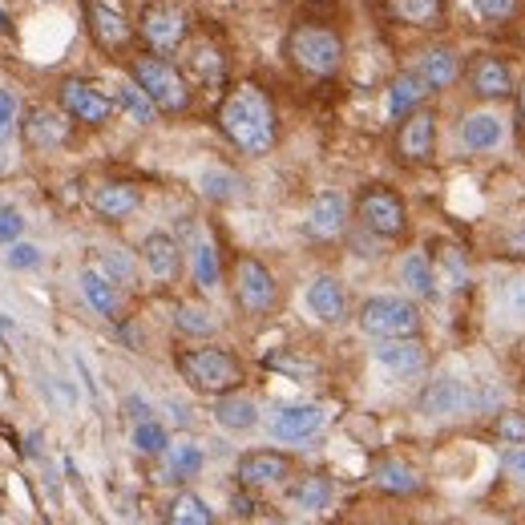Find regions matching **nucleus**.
Returning <instances> with one entry per match:
<instances>
[{
	"mask_svg": "<svg viewBox=\"0 0 525 525\" xmlns=\"http://www.w3.org/2000/svg\"><path fill=\"white\" fill-rule=\"evenodd\" d=\"M219 130L227 134V142L251 158H263L275 150L279 142V114L271 97L259 85H239L227 93V101L219 105Z\"/></svg>",
	"mask_w": 525,
	"mask_h": 525,
	"instance_id": "1",
	"label": "nucleus"
},
{
	"mask_svg": "<svg viewBox=\"0 0 525 525\" xmlns=\"http://www.w3.org/2000/svg\"><path fill=\"white\" fill-rule=\"evenodd\" d=\"M174 368L202 396H223L243 384V364L227 348H182L174 356Z\"/></svg>",
	"mask_w": 525,
	"mask_h": 525,
	"instance_id": "2",
	"label": "nucleus"
},
{
	"mask_svg": "<svg viewBox=\"0 0 525 525\" xmlns=\"http://www.w3.org/2000/svg\"><path fill=\"white\" fill-rule=\"evenodd\" d=\"M287 61L307 77H332L344 65V37L324 25H295L283 45Z\"/></svg>",
	"mask_w": 525,
	"mask_h": 525,
	"instance_id": "3",
	"label": "nucleus"
},
{
	"mask_svg": "<svg viewBox=\"0 0 525 525\" xmlns=\"http://www.w3.org/2000/svg\"><path fill=\"white\" fill-rule=\"evenodd\" d=\"M130 77L150 93V101L158 105V114H186L190 110V85L186 73L174 69L162 57H134Z\"/></svg>",
	"mask_w": 525,
	"mask_h": 525,
	"instance_id": "4",
	"label": "nucleus"
},
{
	"mask_svg": "<svg viewBox=\"0 0 525 525\" xmlns=\"http://www.w3.org/2000/svg\"><path fill=\"white\" fill-rule=\"evenodd\" d=\"M360 328L376 340L388 336H416L420 332V307L400 295H372L360 307Z\"/></svg>",
	"mask_w": 525,
	"mask_h": 525,
	"instance_id": "5",
	"label": "nucleus"
},
{
	"mask_svg": "<svg viewBox=\"0 0 525 525\" xmlns=\"http://www.w3.org/2000/svg\"><path fill=\"white\" fill-rule=\"evenodd\" d=\"M356 219L380 239H400L408 231V206H404V198L396 190L372 182L356 198Z\"/></svg>",
	"mask_w": 525,
	"mask_h": 525,
	"instance_id": "6",
	"label": "nucleus"
},
{
	"mask_svg": "<svg viewBox=\"0 0 525 525\" xmlns=\"http://www.w3.org/2000/svg\"><path fill=\"white\" fill-rule=\"evenodd\" d=\"M481 404H493V392H473V384L457 380V376H437L425 384L420 392V412L433 416V420H449V416H465L469 408H481Z\"/></svg>",
	"mask_w": 525,
	"mask_h": 525,
	"instance_id": "7",
	"label": "nucleus"
},
{
	"mask_svg": "<svg viewBox=\"0 0 525 525\" xmlns=\"http://www.w3.org/2000/svg\"><path fill=\"white\" fill-rule=\"evenodd\" d=\"M235 299L247 315H267L279 299V283H275L271 267L259 263L255 255H243L235 263Z\"/></svg>",
	"mask_w": 525,
	"mask_h": 525,
	"instance_id": "8",
	"label": "nucleus"
},
{
	"mask_svg": "<svg viewBox=\"0 0 525 525\" xmlns=\"http://www.w3.org/2000/svg\"><path fill=\"white\" fill-rule=\"evenodd\" d=\"M437 154V114L433 110H412L400 118L396 130V158L408 166H429Z\"/></svg>",
	"mask_w": 525,
	"mask_h": 525,
	"instance_id": "9",
	"label": "nucleus"
},
{
	"mask_svg": "<svg viewBox=\"0 0 525 525\" xmlns=\"http://www.w3.org/2000/svg\"><path fill=\"white\" fill-rule=\"evenodd\" d=\"M61 110L73 118V122H81V126H105L114 118V97H105L97 85H89V81H81V77H69V81H61Z\"/></svg>",
	"mask_w": 525,
	"mask_h": 525,
	"instance_id": "10",
	"label": "nucleus"
},
{
	"mask_svg": "<svg viewBox=\"0 0 525 525\" xmlns=\"http://www.w3.org/2000/svg\"><path fill=\"white\" fill-rule=\"evenodd\" d=\"M138 29H142V37H146V45L154 53H174V49H182V41L190 33V21L174 5H146Z\"/></svg>",
	"mask_w": 525,
	"mask_h": 525,
	"instance_id": "11",
	"label": "nucleus"
},
{
	"mask_svg": "<svg viewBox=\"0 0 525 525\" xmlns=\"http://www.w3.org/2000/svg\"><path fill=\"white\" fill-rule=\"evenodd\" d=\"M235 473H239V485H247V489H271L291 477V457L279 449H251L239 457Z\"/></svg>",
	"mask_w": 525,
	"mask_h": 525,
	"instance_id": "12",
	"label": "nucleus"
},
{
	"mask_svg": "<svg viewBox=\"0 0 525 525\" xmlns=\"http://www.w3.org/2000/svg\"><path fill=\"white\" fill-rule=\"evenodd\" d=\"M469 89H473L481 101H505V97H513L517 85H513L509 61H501L497 53H481V57L469 65Z\"/></svg>",
	"mask_w": 525,
	"mask_h": 525,
	"instance_id": "13",
	"label": "nucleus"
},
{
	"mask_svg": "<svg viewBox=\"0 0 525 525\" xmlns=\"http://www.w3.org/2000/svg\"><path fill=\"white\" fill-rule=\"evenodd\" d=\"M348 227V198L340 190H320L307 210V235L311 239H336Z\"/></svg>",
	"mask_w": 525,
	"mask_h": 525,
	"instance_id": "14",
	"label": "nucleus"
},
{
	"mask_svg": "<svg viewBox=\"0 0 525 525\" xmlns=\"http://www.w3.org/2000/svg\"><path fill=\"white\" fill-rule=\"evenodd\" d=\"M89 206L105 223H126L130 215L142 210V190L134 182H101L93 194H89Z\"/></svg>",
	"mask_w": 525,
	"mask_h": 525,
	"instance_id": "15",
	"label": "nucleus"
},
{
	"mask_svg": "<svg viewBox=\"0 0 525 525\" xmlns=\"http://www.w3.org/2000/svg\"><path fill=\"white\" fill-rule=\"evenodd\" d=\"M328 412L320 404H287L271 416V437L275 441H307L324 429Z\"/></svg>",
	"mask_w": 525,
	"mask_h": 525,
	"instance_id": "16",
	"label": "nucleus"
},
{
	"mask_svg": "<svg viewBox=\"0 0 525 525\" xmlns=\"http://www.w3.org/2000/svg\"><path fill=\"white\" fill-rule=\"evenodd\" d=\"M380 13L404 29H441L449 5L445 0H380Z\"/></svg>",
	"mask_w": 525,
	"mask_h": 525,
	"instance_id": "17",
	"label": "nucleus"
},
{
	"mask_svg": "<svg viewBox=\"0 0 525 525\" xmlns=\"http://www.w3.org/2000/svg\"><path fill=\"white\" fill-rule=\"evenodd\" d=\"M21 134H25V146H33V150H57L69 142V122H65V114L49 110V105H33L21 122Z\"/></svg>",
	"mask_w": 525,
	"mask_h": 525,
	"instance_id": "18",
	"label": "nucleus"
},
{
	"mask_svg": "<svg viewBox=\"0 0 525 525\" xmlns=\"http://www.w3.org/2000/svg\"><path fill=\"white\" fill-rule=\"evenodd\" d=\"M142 263H146V271H150V279L154 283H174L178 279V271H182V251H178V239L174 235H166V231H150L146 239H142Z\"/></svg>",
	"mask_w": 525,
	"mask_h": 525,
	"instance_id": "19",
	"label": "nucleus"
},
{
	"mask_svg": "<svg viewBox=\"0 0 525 525\" xmlns=\"http://www.w3.org/2000/svg\"><path fill=\"white\" fill-rule=\"evenodd\" d=\"M372 356L392 376H416L420 368H425V344H420L416 336H388L372 348Z\"/></svg>",
	"mask_w": 525,
	"mask_h": 525,
	"instance_id": "20",
	"label": "nucleus"
},
{
	"mask_svg": "<svg viewBox=\"0 0 525 525\" xmlns=\"http://www.w3.org/2000/svg\"><path fill=\"white\" fill-rule=\"evenodd\" d=\"M307 311L320 324H344V315H348V291H344V283L336 275L311 279V287H307Z\"/></svg>",
	"mask_w": 525,
	"mask_h": 525,
	"instance_id": "21",
	"label": "nucleus"
},
{
	"mask_svg": "<svg viewBox=\"0 0 525 525\" xmlns=\"http://www.w3.org/2000/svg\"><path fill=\"white\" fill-rule=\"evenodd\" d=\"M85 21H89V33H93V41L101 49H122L134 37L126 17L114 5H105V0H85Z\"/></svg>",
	"mask_w": 525,
	"mask_h": 525,
	"instance_id": "22",
	"label": "nucleus"
},
{
	"mask_svg": "<svg viewBox=\"0 0 525 525\" xmlns=\"http://www.w3.org/2000/svg\"><path fill=\"white\" fill-rule=\"evenodd\" d=\"M81 295L89 299V307L105 320H118L122 311V291H118V279L110 271H97V267H85L81 271Z\"/></svg>",
	"mask_w": 525,
	"mask_h": 525,
	"instance_id": "23",
	"label": "nucleus"
},
{
	"mask_svg": "<svg viewBox=\"0 0 525 525\" xmlns=\"http://www.w3.org/2000/svg\"><path fill=\"white\" fill-rule=\"evenodd\" d=\"M433 93V85L420 77V69H408L400 77H392L388 85V114L392 118H408L412 110H420V101H425Z\"/></svg>",
	"mask_w": 525,
	"mask_h": 525,
	"instance_id": "24",
	"label": "nucleus"
},
{
	"mask_svg": "<svg viewBox=\"0 0 525 525\" xmlns=\"http://www.w3.org/2000/svg\"><path fill=\"white\" fill-rule=\"evenodd\" d=\"M501 138H505V126H501V118L489 114V110L469 114V118L461 122V146H465L469 154H489V150L501 146Z\"/></svg>",
	"mask_w": 525,
	"mask_h": 525,
	"instance_id": "25",
	"label": "nucleus"
},
{
	"mask_svg": "<svg viewBox=\"0 0 525 525\" xmlns=\"http://www.w3.org/2000/svg\"><path fill=\"white\" fill-rule=\"evenodd\" d=\"M215 420H219L227 433H247V429L259 425V404H255L251 396H239V388H235V392H223V396L215 400Z\"/></svg>",
	"mask_w": 525,
	"mask_h": 525,
	"instance_id": "26",
	"label": "nucleus"
},
{
	"mask_svg": "<svg viewBox=\"0 0 525 525\" xmlns=\"http://www.w3.org/2000/svg\"><path fill=\"white\" fill-rule=\"evenodd\" d=\"M186 73H190L198 85L215 89V85L227 81V61H223V53L210 45V41H198V45H190V53H186Z\"/></svg>",
	"mask_w": 525,
	"mask_h": 525,
	"instance_id": "27",
	"label": "nucleus"
},
{
	"mask_svg": "<svg viewBox=\"0 0 525 525\" xmlns=\"http://www.w3.org/2000/svg\"><path fill=\"white\" fill-rule=\"evenodd\" d=\"M420 77L433 85V93H441V89L457 85V77H461V57H457L449 45H433V49H425V57H420Z\"/></svg>",
	"mask_w": 525,
	"mask_h": 525,
	"instance_id": "28",
	"label": "nucleus"
},
{
	"mask_svg": "<svg viewBox=\"0 0 525 525\" xmlns=\"http://www.w3.org/2000/svg\"><path fill=\"white\" fill-rule=\"evenodd\" d=\"M287 501L303 513H324L332 505V481L324 473H307L287 489Z\"/></svg>",
	"mask_w": 525,
	"mask_h": 525,
	"instance_id": "29",
	"label": "nucleus"
},
{
	"mask_svg": "<svg viewBox=\"0 0 525 525\" xmlns=\"http://www.w3.org/2000/svg\"><path fill=\"white\" fill-rule=\"evenodd\" d=\"M400 279H404V287H408L416 299H437V295H441V291H437V267H433L429 255H420V251L404 255Z\"/></svg>",
	"mask_w": 525,
	"mask_h": 525,
	"instance_id": "30",
	"label": "nucleus"
},
{
	"mask_svg": "<svg viewBox=\"0 0 525 525\" xmlns=\"http://www.w3.org/2000/svg\"><path fill=\"white\" fill-rule=\"evenodd\" d=\"M114 105L130 118V122H138V126H150L154 118H158V105L150 101V93L130 77V81H118V89H114Z\"/></svg>",
	"mask_w": 525,
	"mask_h": 525,
	"instance_id": "31",
	"label": "nucleus"
},
{
	"mask_svg": "<svg viewBox=\"0 0 525 525\" xmlns=\"http://www.w3.org/2000/svg\"><path fill=\"white\" fill-rule=\"evenodd\" d=\"M372 481H376L380 493H392V497H408V493L420 489V473L408 461H380Z\"/></svg>",
	"mask_w": 525,
	"mask_h": 525,
	"instance_id": "32",
	"label": "nucleus"
},
{
	"mask_svg": "<svg viewBox=\"0 0 525 525\" xmlns=\"http://www.w3.org/2000/svg\"><path fill=\"white\" fill-rule=\"evenodd\" d=\"M437 279H449V287H465L469 275H473V263H469V251L457 247V243H437Z\"/></svg>",
	"mask_w": 525,
	"mask_h": 525,
	"instance_id": "33",
	"label": "nucleus"
},
{
	"mask_svg": "<svg viewBox=\"0 0 525 525\" xmlns=\"http://www.w3.org/2000/svg\"><path fill=\"white\" fill-rule=\"evenodd\" d=\"M174 525H210L215 521V509H210L198 493H178L170 501V513H166Z\"/></svg>",
	"mask_w": 525,
	"mask_h": 525,
	"instance_id": "34",
	"label": "nucleus"
},
{
	"mask_svg": "<svg viewBox=\"0 0 525 525\" xmlns=\"http://www.w3.org/2000/svg\"><path fill=\"white\" fill-rule=\"evenodd\" d=\"M194 279H198L202 291H215V287H219L223 271H219V251H215V243H198V247H194Z\"/></svg>",
	"mask_w": 525,
	"mask_h": 525,
	"instance_id": "35",
	"label": "nucleus"
},
{
	"mask_svg": "<svg viewBox=\"0 0 525 525\" xmlns=\"http://www.w3.org/2000/svg\"><path fill=\"white\" fill-rule=\"evenodd\" d=\"M174 328H178L182 336H210V332H215V315H210L206 307L182 303V307L174 311Z\"/></svg>",
	"mask_w": 525,
	"mask_h": 525,
	"instance_id": "36",
	"label": "nucleus"
},
{
	"mask_svg": "<svg viewBox=\"0 0 525 525\" xmlns=\"http://www.w3.org/2000/svg\"><path fill=\"white\" fill-rule=\"evenodd\" d=\"M134 449L146 453V457H162V453L170 449V437H166V429L158 425L154 416H150V420H138V425H134Z\"/></svg>",
	"mask_w": 525,
	"mask_h": 525,
	"instance_id": "37",
	"label": "nucleus"
},
{
	"mask_svg": "<svg viewBox=\"0 0 525 525\" xmlns=\"http://www.w3.org/2000/svg\"><path fill=\"white\" fill-rule=\"evenodd\" d=\"M202 465H206V457H202L198 445H174V449H170V477H174V481L198 477Z\"/></svg>",
	"mask_w": 525,
	"mask_h": 525,
	"instance_id": "38",
	"label": "nucleus"
},
{
	"mask_svg": "<svg viewBox=\"0 0 525 525\" xmlns=\"http://www.w3.org/2000/svg\"><path fill=\"white\" fill-rule=\"evenodd\" d=\"M202 194L215 198V202H231L239 194V178L227 174V170H206L202 174Z\"/></svg>",
	"mask_w": 525,
	"mask_h": 525,
	"instance_id": "39",
	"label": "nucleus"
},
{
	"mask_svg": "<svg viewBox=\"0 0 525 525\" xmlns=\"http://www.w3.org/2000/svg\"><path fill=\"white\" fill-rule=\"evenodd\" d=\"M497 295H501V307H505L509 320L525 324V279H509V283H501Z\"/></svg>",
	"mask_w": 525,
	"mask_h": 525,
	"instance_id": "40",
	"label": "nucleus"
},
{
	"mask_svg": "<svg viewBox=\"0 0 525 525\" xmlns=\"http://www.w3.org/2000/svg\"><path fill=\"white\" fill-rule=\"evenodd\" d=\"M473 5V13L481 17V21H489V25H505V21H513V13H517V0H469Z\"/></svg>",
	"mask_w": 525,
	"mask_h": 525,
	"instance_id": "41",
	"label": "nucleus"
},
{
	"mask_svg": "<svg viewBox=\"0 0 525 525\" xmlns=\"http://www.w3.org/2000/svg\"><path fill=\"white\" fill-rule=\"evenodd\" d=\"M21 231H25V219H21V210H13V206H0V243H17L21 239Z\"/></svg>",
	"mask_w": 525,
	"mask_h": 525,
	"instance_id": "42",
	"label": "nucleus"
},
{
	"mask_svg": "<svg viewBox=\"0 0 525 525\" xmlns=\"http://www.w3.org/2000/svg\"><path fill=\"white\" fill-rule=\"evenodd\" d=\"M17 114H21L17 97H13L9 89H0V142H5V138L13 134V126H17Z\"/></svg>",
	"mask_w": 525,
	"mask_h": 525,
	"instance_id": "43",
	"label": "nucleus"
},
{
	"mask_svg": "<svg viewBox=\"0 0 525 525\" xmlns=\"http://www.w3.org/2000/svg\"><path fill=\"white\" fill-rule=\"evenodd\" d=\"M497 433L505 437V445H517V441H525V420L517 412H505V416H497Z\"/></svg>",
	"mask_w": 525,
	"mask_h": 525,
	"instance_id": "44",
	"label": "nucleus"
},
{
	"mask_svg": "<svg viewBox=\"0 0 525 525\" xmlns=\"http://www.w3.org/2000/svg\"><path fill=\"white\" fill-rule=\"evenodd\" d=\"M37 263H41V251H37L33 243H13V251H9V267L25 271V267H37Z\"/></svg>",
	"mask_w": 525,
	"mask_h": 525,
	"instance_id": "45",
	"label": "nucleus"
},
{
	"mask_svg": "<svg viewBox=\"0 0 525 525\" xmlns=\"http://www.w3.org/2000/svg\"><path fill=\"white\" fill-rule=\"evenodd\" d=\"M501 461H505V469H509L513 477H521V481H525V441H517L513 449H505V453H501Z\"/></svg>",
	"mask_w": 525,
	"mask_h": 525,
	"instance_id": "46",
	"label": "nucleus"
},
{
	"mask_svg": "<svg viewBox=\"0 0 525 525\" xmlns=\"http://www.w3.org/2000/svg\"><path fill=\"white\" fill-rule=\"evenodd\" d=\"M105 271H110L114 279H130V275H134V267H130L122 255H105Z\"/></svg>",
	"mask_w": 525,
	"mask_h": 525,
	"instance_id": "47",
	"label": "nucleus"
},
{
	"mask_svg": "<svg viewBox=\"0 0 525 525\" xmlns=\"http://www.w3.org/2000/svg\"><path fill=\"white\" fill-rule=\"evenodd\" d=\"M126 408H130V416H134V425H138V420H150V404H146V400L130 396V400H126Z\"/></svg>",
	"mask_w": 525,
	"mask_h": 525,
	"instance_id": "48",
	"label": "nucleus"
},
{
	"mask_svg": "<svg viewBox=\"0 0 525 525\" xmlns=\"http://www.w3.org/2000/svg\"><path fill=\"white\" fill-rule=\"evenodd\" d=\"M9 170H13V154H9L5 146H0V178H5Z\"/></svg>",
	"mask_w": 525,
	"mask_h": 525,
	"instance_id": "49",
	"label": "nucleus"
},
{
	"mask_svg": "<svg viewBox=\"0 0 525 525\" xmlns=\"http://www.w3.org/2000/svg\"><path fill=\"white\" fill-rule=\"evenodd\" d=\"M513 97H517V114H521V122H525V81L517 85V93H513Z\"/></svg>",
	"mask_w": 525,
	"mask_h": 525,
	"instance_id": "50",
	"label": "nucleus"
},
{
	"mask_svg": "<svg viewBox=\"0 0 525 525\" xmlns=\"http://www.w3.org/2000/svg\"><path fill=\"white\" fill-rule=\"evenodd\" d=\"M5 29H9V17H5V13H0V33H5Z\"/></svg>",
	"mask_w": 525,
	"mask_h": 525,
	"instance_id": "51",
	"label": "nucleus"
}]
</instances>
